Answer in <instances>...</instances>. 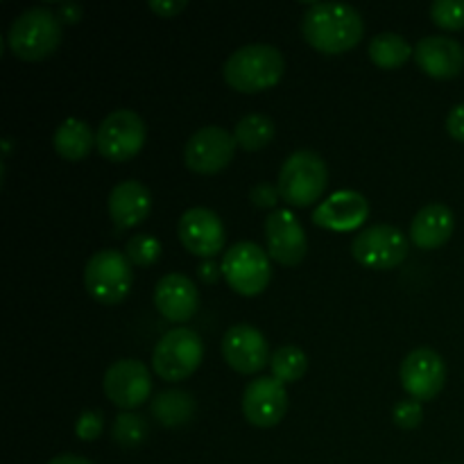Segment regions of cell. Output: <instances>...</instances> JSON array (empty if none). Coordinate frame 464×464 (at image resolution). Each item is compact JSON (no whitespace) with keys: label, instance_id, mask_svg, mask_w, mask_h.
I'll use <instances>...</instances> for the list:
<instances>
[{"label":"cell","instance_id":"cell-1","mask_svg":"<svg viewBox=\"0 0 464 464\" xmlns=\"http://www.w3.org/2000/svg\"><path fill=\"white\" fill-rule=\"evenodd\" d=\"M302 32L308 44L324 54L352 50L365 32V21L353 5L322 0L308 5L302 16Z\"/></svg>","mask_w":464,"mask_h":464},{"label":"cell","instance_id":"cell-2","mask_svg":"<svg viewBox=\"0 0 464 464\" xmlns=\"http://www.w3.org/2000/svg\"><path fill=\"white\" fill-rule=\"evenodd\" d=\"M285 59L279 48L270 44H247L236 48L222 66L227 84L243 93H258L281 80Z\"/></svg>","mask_w":464,"mask_h":464},{"label":"cell","instance_id":"cell-3","mask_svg":"<svg viewBox=\"0 0 464 464\" xmlns=\"http://www.w3.org/2000/svg\"><path fill=\"white\" fill-rule=\"evenodd\" d=\"M62 41V18L50 7H30L18 14L7 32V45L16 57L36 62L54 53Z\"/></svg>","mask_w":464,"mask_h":464},{"label":"cell","instance_id":"cell-4","mask_svg":"<svg viewBox=\"0 0 464 464\" xmlns=\"http://www.w3.org/2000/svg\"><path fill=\"white\" fill-rule=\"evenodd\" d=\"M326 184L329 170L324 159L313 150H297L281 166L276 188L281 199H285L290 207H308L322 198Z\"/></svg>","mask_w":464,"mask_h":464},{"label":"cell","instance_id":"cell-5","mask_svg":"<svg viewBox=\"0 0 464 464\" xmlns=\"http://www.w3.org/2000/svg\"><path fill=\"white\" fill-rule=\"evenodd\" d=\"M130 258L118 249H100L86 261L84 285L91 297L100 304H121L131 290Z\"/></svg>","mask_w":464,"mask_h":464},{"label":"cell","instance_id":"cell-6","mask_svg":"<svg viewBox=\"0 0 464 464\" xmlns=\"http://www.w3.org/2000/svg\"><path fill=\"white\" fill-rule=\"evenodd\" d=\"M220 272L236 293L254 297L263 293L272 279L270 254L252 240H240L225 252Z\"/></svg>","mask_w":464,"mask_h":464},{"label":"cell","instance_id":"cell-7","mask_svg":"<svg viewBox=\"0 0 464 464\" xmlns=\"http://www.w3.org/2000/svg\"><path fill=\"white\" fill-rule=\"evenodd\" d=\"M202 356V338L193 329L175 326L154 347L152 367L163 381H184L198 370Z\"/></svg>","mask_w":464,"mask_h":464},{"label":"cell","instance_id":"cell-8","mask_svg":"<svg viewBox=\"0 0 464 464\" xmlns=\"http://www.w3.org/2000/svg\"><path fill=\"white\" fill-rule=\"evenodd\" d=\"M145 121L134 109H116L95 130V148L104 159L121 163L140 152L145 145Z\"/></svg>","mask_w":464,"mask_h":464},{"label":"cell","instance_id":"cell-9","mask_svg":"<svg viewBox=\"0 0 464 464\" xmlns=\"http://www.w3.org/2000/svg\"><path fill=\"white\" fill-rule=\"evenodd\" d=\"M352 254L370 270H392L408 256V238L392 225H372L353 236Z\"/></svg>","mask_w":464,"mask_h":464},{"label":"cell","instance_id":"cell-10","mask_svg":"<svg viewBox=\"0 0 464 464\" xmlns=\"http://www.w3.org/2000/svg\"><path fill=\"white\" fill-rule=\"evenodd\" d=\"M236 139L220 125L199 127L184 145V163L199 175H213L234 159Z\"/></svg>","mask_w":464,"mask_h":464},{"label":"cell","instance_id":"cell-11","mask_svg":"<svg viewBox=\"0 0 464 464\" xmlns=\"http://www.w3.org/2000/svg\"><path fill=\"white\" fill-rule=\"evenodd\" d=\"M403 390L417 401H430L438 397L447 381V365L435 349H412L399 370Z\"/></svg>","mask_w":464,"mask_h":464},{"label":"cell","instance_id":"cell-12","mask_svg":"<svg viewBox=\"0 0 464 464\" xmlns=\"http://www.w3.org/2000/svg\"><path fill=\"white\" fill-rule=\"evenodd\" d=\"M102 388L111 403L131 411V408L145 403V399H150L152 379H150V370L145 367V362L136 361V358H121L104 372Z\"/></svg>","mask_w":464,"mask_h":464},{"label":"cell","instance_id":"cell-13","mask_svg":"<svg viewBox=\"0 0 464 464\" xmlns=\"http://www.w3.org/2000/svg\"><path fill=\"white\" fill-rule=\"evenodd\" d=\"M222 356L227 365L240 374H256L270 365L272 358L266 335L252 324H236L227 329L222 335Z\"/></svg>","mask_w":464,"mask_h":464},{"label":"cell","instance_id":"cell-14","mask_svg":"<svg viewBox=\"0 0 464 464\" xmlns=\"http://www.w3.org/2000/svg\"><path fill=\"white\" fill-rule=\"evenodd\" d=\"M267 254L281 266H297L308 252L306 231L288 208H275L266 218Z\"/></svg>","mask_w":464,"mask_h":464},{"label":"cell","instance_id":"cell-15","mask_svg":"<svg viewBox=\"0 0 464 464\" xmlns=\"http://www.w3.org/2000/svg\"><path fill=\"white\" fill-rule=\"evenodd\" d=\"M288 411V392L285 383L275 376H258L245 388L243 412L249 424L258 429L276 426Z\"/></svg>","mask_w":464,"mask_h":464},{"label":"cell","instance_id":"cell-16","mask_svg":"<svg viewBox=\"0 0 464 464\" xmlns=\"http://www.w3.org/2000/svg\"><path fill=\"white\" fill-rule=\"evenodd\" d=\"M179 240L190 254L211 258L225 247V225L220 216L207 207H193L179 218Z\"/></svg>","mask_w":464,"mask_h":464},{"label":"cell","instance_id":"cell-17","mask_svg":"<svg viewBox=\"0 0 464 464\" xmlns=\"http://www.w3.org/2000/svg\"><path fill=\"white\" fill-rule=\"evenodd\" d=\"M417 66L430 77L451 80L460 75L464 68V48L453 36L430 34L421 36L415 45Z\"/></svg>","mask_w":464,"mask_h":464},{"label":"cell","instance_id":"cell-18","mask_svg":"<svg viewBox=\"0 0 464 464\" xmlns=\"http://www.w3.org/2000/svg\"><path fill=\"white\" fill-rule=\"evenodd\" d=\"M370 216V202L358 190H338L313 211V222L331 231H353Z\"/></svg>","mask_w":464,"mask_h":464},{"label":"cell","instance_id":"cell-19","mask_svg":"<svg viewBox=\"0 0 464 464\" xmlns=\"http://www.w3.org/2000/svg\"><path fill=\"white\" fill-rule=\"evenodd\" d=\"M154 306L166 320L186 322L198 313L199 290L190 276L181 272H170L161 276L154 288Z\"/></svg>","mask_w":464,"mask_h":464},{"label":"cell","instance_id":"cell-20","mask_svg":"<svg viewBox=\"0 0 464 464\" xmlns=\"http://www.w3.org/2000/svg\"><path fill=\"white\" fill-rule=\"evenodd\" d=\"M107 208L118 229H127V227L139 225L150 216L152 195H150L148 186L140 184L139 179L118 181L109 193Z\"/></svg>","mask_w":464,"mask_h":464},{"label":"cell","instance_id":"cell-21","mask_svg":"<svg viewBox=\"0 0 464 464\" xmlns=\"http://www.w3.org/2000/svg\"><path fill=\"white\" fill-rule=\"evenodd\" d=\"M453 227H456V218L447 204H426L412 218L411 240L421 249H435L451 238Z\"/></svg>","mask_w":464,"mask_h":464},{"label":"cell","instance_id":"cell-22","mask_svg":"<svg viewBox=\"0 0 464 464\" xmlns=\"http://www.w3.org/2000/svg\"><path fill=\"white\" fill-rule=\"evenodd\" d=\"M53 145L57 154H62L63 159L80 161L95 148V131L91 130L89 122L80 121V118H66L54 130Z\"/></svg>","mask_w":464,"mask_h":464},{"label":"cell","instance_id":"cell-23","mask_svg":"<svg viewBox=\"0 0 464 464\" xmlns=\"http://www.w3.org/2000/svg\"><path fill=\"white\" fill-rule=\"evenodd\" d=\"M152 417L163 426H181L193 420L198 403L186 390H163L152 399Z\"/></svg>","mask_w":464,"mask_h":464},{"label":"cell","instance_id":"cell-24","mask_svg":"<svg viewBox=\"0 0 464 464\" xmlns=\"http://www.w3.org/2000/svg\"><path fill=\"white\" fill-rule=\"evenodd\" d=\"M372 62L381 68H399L415 54L412 45L403 39L397 32H381V34L372 36L370 45H367Z\"/></svg>","mask_w":464,"mask_h":464},{"label":"cell","instance_id":"cell-25","mask_svg":"<svg viewBox=\"0 0 464 464\" xmlns=\"http://www.w3.org/2000/svg\"><path fill=\"white\" fill-rule=\"evenodd\" d=\"M234 139L245 150H261L275 139V122L266 113H247L236 122Z\"/></svg>","mask_w":464,"mask_h":464},{"label":"cell","instance_id":"cell-26","mask_svg":"<svg viewBox=\"0 0 464 464\" xmlns=\"http://www.w3.org/2000/svg\"><path fill=\"white\" fill-rule=\"evenodd\" d=\"M270 367L275 379H279L281 383H293L306 374L308 356L297 344H281L279 349L272 352Z\"/></svg>","mask_w":464,"mask_h":464},{"label":"cell","instance_id":"cell-27","mask_svg":"<svg viewBox=\"0 0 464 464\" xmlns=\"http://www.w3.org/2000/svg\"><path fill=\"white\" fill-rule=\"evenodd\" d=\"M111 433L116 444H121L122 449L140 447L145 442V438H148V421L139 412L125 411L116 417Z\"/></svg>","mask_w":464,"mask_h":464},{"label":"cell","instance_id":"cell-28","mask_svg":"<svg viewBox=\"0 0 464 464\" xmlns=\"http://www.w3.org/2000/svg\"><path fill=\"white\" fill-rule=\"evenodd\" d=\"M125 256L130 258V263H134V266L148 267L152 266V263H157L159 256H161V243L150 234H136L127 240Z\"/></svg>","mask_w":464,"mask_h":464},{"label":"cell","instance_id":"cell-29","mask_svg":"<svg viewBox=\"0 0 464 464\" xmlns=\"http://www.w3.org/2000/svg\"><path fill=\"white\" fill-rule=\"evenodd\" d=\"M430 18L444 30L464 27V0H435L430 5Z\"/></svg>","mask_w":464,"mask_h":464},{"label":"cell","instance_id":"cell-30","mask_svg":"<svg viewBox=\"0 0 464 464\" xmlns=\"http://www.w3.org/2000/svg\"><path fill=\"white\" fill-rule=\"evenodd\" d=\"M392 417H394V424L411 430L421 424L424 411H421V403L417 401V399H403V401H399L397 406H394Z\"/></svg>","mask_w":464,"mask_h":464},{"label":"cell","instance_id":"cell-31","mask_svg":"<svg viewBox=\"0 0 464 464\" xmlns=\"http://www.w3.org/2000/svg\"><path fill=\"white\" fill-rule=\"evenodd\" d=\"M104 430V415L100 411H84L75 424V433L80 440H98Z\"/></svg>","mask_w":464,"mask_h":464},{"label":"cell","instance_id":"cell-32","mask_svg":"<svg viewBox=\"0 0 464 464\" xmlns=\"http://www.w3.org/2000/svg\"><path fill=\"white\" fill-rule=\"evenodd\" d=\"M249 198H252V202L256 204V207L267 208V207H275L276 199H279L281 195H279V188H275L270 181H258V184L252 186V190H249Z\"/></svg>","mask_w":464,"mask_h":464},{"label":"cell","instance_id":"cell-33","mask_svg":"<svg viewBox=\"0 0 464 464\" xmlns=\"http://www.w3.org/2000/svg\"><path fill=\"white\" fill-rule=\"evenodd\" d=\"M447 131L456 140L464 143V102L456 104L447 116Z\"/></svg>","mask_w":464,"mask_h":464},{"label":"cell","instance_id":"cell-34","mask_svg":"<svg viewBox=\"0 0 464 464\" xmlns=\"http://www.w3.org/2000/svg\"><path fill=\"white\" fill-rule=\"evenodd\" d=\"M150 7L159 14V16L168 18L179 14L186 7V0H150Z\"/></svg>","mask_w":464,"mask_h":464},{"label":"cell","instance_id":"cell-35","mask_svg":"<svg viewBox=\"0 0 464 464\" xmlns=\"http://www.w3.org/2000/svg\"><path fill=\"white\" fill-rule=\"evenodd\" d=\"M57 14H59V18H62V21L75 23V21H80L82 7L77 3H62L57 7Z\"/></svg>","mask_w":464,"mask_h":464},{"label":"cell","instance_id":"cell-36","mask_svg":"<svg viewBox=\"0 0 464 464\" xmlns=\"http://www.w3.org/2000/svg\"><path fill=\"white\" fill-rule=\"evenodd\" d=\"M48 464H93L89 458H82V456H72V453H62V456L53 458Z\"/></svg>","mask_w":464,"mask_h":464},{"label":"cell","instance_id":"cell-37","mask_svg":"<svg viewBox=\"0 0 464 464\" xmlns=\"http://www.w3.org/2000/svg\"><path fill=\"white\" fill-rule=\"evenodd\" d=\"M199 275H202V279H204V281H208V284H211V281H216V279H218V275H220V272H218V266H216V263H213L211 258H208V261L204 263L202 267H199Z\"/></svg>","mask_w":464,"mask_h":464}]
</instances>
